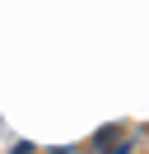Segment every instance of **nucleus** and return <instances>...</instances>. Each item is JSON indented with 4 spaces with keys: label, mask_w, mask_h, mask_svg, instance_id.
Wrapping results in <instances>:
<instances>
[{
    "label": "nucleus",
    "mask_w": 149,
    "mask_h": 154,
    "mask_svg": "<svg viewBox=\"0 0 149 154\" xmlns=\"http://www.w3.org/2000/svg\"><path fill=\"white\" fill-rule=\"evenodd\" d=\"M9 154H33V145H14V149H9Z\"/></svg>",
    "instance_id": "f257e3e1"
}]
</instances>
